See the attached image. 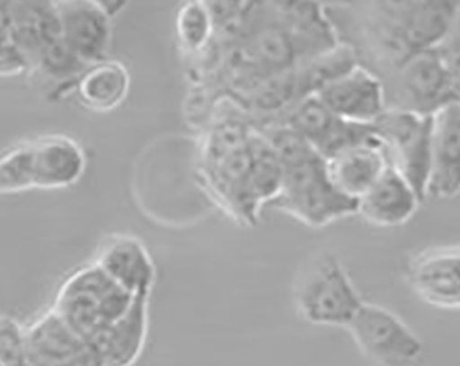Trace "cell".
<instances>
[{
    "label": "cell",
    "instance_id": "6da1fadb",
    "mask_svg": "<svg viewBox=\"0 0 460 366\" xmlns=\"http://www.w3.org/2000/svg\"><path fill=\"white\" fill-rule=\"evenodd\" d=\"M196 171L207 196L240 228H255L280 190V160L242 113L219 118L203 136Z\"/></svg>",
    "mask_w": 460,
    "mask_h": 366
},
{
    "label": "cell",
    "instance_id": "7a4b0ae2",
    "mask_svg": "<svg viewBox=\"0 0 460 366\" xmlns=\"http://www.w3.org/2000/svg\"><path fill=\"white\" fill-rule=\"evenodd\" d=\"M278 154L281 185L270 208L310 229H323L358 215V201L341 195L327 174L325 159L309 142L283 123L258 128Z\"/></svg>",
    "mask_w": 460,
    "mask_h": 366
},
{
    "label": "cell",
    "instance_id": "3957f363",
    "mask_svg": "<svg viewBox=\"0 0 460 366\" xmlns=\"http://www.w3.org/2000/svg\"><path fill=\"white\" fill-rule=\"evenodd\" d=\"M291 292L296 316L314 327L346 328L364 303L342 260L332 252L307 257L296 270Z\"/></svg>",
    "mask_w": 460,
    "mask_h": 366
},
{
    "label": "cell",
    "instance_id": "277c9868",
    "mask_svg": "<svg viewBox=\"0 0 460 366\" xmlns=\"http://www.w3.org/2000/svg\"><path fill=\"white\" fill-rule=\"evenodd\" d=\"M137 298L90 262L62 280L51 308L93 344L130 311Z\"/></svg>",
    "mask_w": 460,
    "mask_h": 366
},
{
    "label": "cell",
    "instance_id": "5b68a950",
    "mask_svg": "<svg viewBox=\"0 0 460 366\" xmlns=\"http://www.w3.org/2000/svg\"><path fill=\"white\" fill-rule=\"evenodd\" d=\"M386 109L431 116L460 102L436 50L415 51L385 80Z\"/></svg>",
    "mask_w": 460,
    "mask_h": 366
},
{
    "label": "cell",
    "instance_id": "8992f818",
    "mask_svg": "<svg viewBox=\"0 0 460 366\" xmlns=\"http://www.w3.org/2000/svg\"><path fill=\"white\" fill-rule=\"evenodd\" d=\"M361 354L379 366H407L425 352L420 335L394 311L364 301L346 327Z\"/></svg>",
    "mask_w": 460,
    "mask_h": 366
},
{
    "label": "cell",
    "instance_id": "52a82bcc",
    "mask_svg": "<svg viewBox=\"0 0 460 366\" xmlns=\"http://www.w3.org/2000/svg\"><path fill=\"white\" fill-rule=\"evenodd\" d=\"M374 127L386 148L390 166L402 172L422 201H426L433 115L386 109L376 118Z\"/></svg>",
    "mask_w": 460,
    "mask_h": 366
},
{
    "label": "cell",
    "instance_id": "ba28073f",
    "mask_svg": "<svg viewBox=\"0 0 460 366\" xmlns=\"http://www.w3.org/2000/svg\"><path fill=\"white\" fill-rule=\"evenodd\" d=\"M28 366H105L84 337L53 308L25 324Z\"/></svg>",
    "mask_w": 460,
    "mask_h": 366
},
{
    "label": "cell",
    "instance_id": "9c48e42d",
    "mask_svg": "<svg viewBox=\"0 0 460 366\" xmlns=\"http://www.w3.org/2000/svg\"><path fill=\"white\" fill-rule=\"evenodd\" d=\"M411 290L429 306L460 310V244L423 249L405 269Z\"/></svg>",
    "mask_w": 460,
    "mask_h": 366
},
{
    "label": "cell",
    "instance_id": "30bf717a",
    "mask_svg": "<svg viewBox=\"0 0 460 366\" xmlns=\"http://www.w3.org/2000/svg\"><path fill=\"white\" fill-rule=\"evenodd\" d=\"M92 262L131 295L151 298L157 278L156 265L148 247L136 234L105 237Z\"/></svg>",
    "mask_w": 460,
    "mask_h": 366
},
{
    "label": "cell",
    "instance_id": "8fae6325",
    "mask_svg": "<svg viewBox=\"0 0 460 366\" xmlns=\"http://www.w3.org/2000/svg\"><path fill=\"white\" fill-rule=\"evenodd\" d=\"M316 95L333 115L351 123L374 125L386 110L382 80L361 64Z\"/></svg>",
    "mask_w": 460,
    "mask_h": 366
},
{
    "label": "cell",
    "instance_id": "7c38bea8",
    "mask_svg": "<svg viewBox=\"0 0 460 366\" xmlns=\"http://www.w3.org/2000/svg\"><path fill=\"white\" fill-rule=\"evenodd\" d=\"M64 42L90 65L108 58L112 40V15L95 0H58Z\"/></svg>",
    "mask_w": 460,
    "mask_h": 366
},
{
    "label": "cell",
    "instance_id": "4fadbf2b",
    "mask_svg": "<svg viewBox=\"0 0 460 366\" xmlns=\"http://www.w3.org/2000/svg\"><path fill=\"white\" fill-rule=\"evenodd\" d=\"M460 195V102L433 115L430 171L426 200H451Z\"/></svg>",
    "mask_w": 460,
    "mask_h": 366
},
{
    "label": "cell",
    "instance_id": "5bb4252c",
    "mask_svg": "<svg viewBox=\"0 0 460 366\" xmlns=\"http://www.w3.org/2000/svg\"><path fill=\"white\" fill-rule=\"evenodd\" d=\"M422 203L407 178L389 166L358 198V215L375 228H399L415 216Z\"/></svg>",
    "mask_w": 460,
    "mask_h": 366
},
{
    "label": "cell",
    "instance_id": "9a60e30c",
    "mask_svg": "<svg viewBox=\"0 0 460 366\" xmlns=\"http://www.w3.org/2000/svg\"><path fill=\"white\" fill-rule=\"evenodd\" d=\"M325 166L333 187L345 197L358 201L386 171L390 161L384 142L375 134L328 157Z\"/></svg>",
    "mask_w": 460,
    "mask_h": 366
},
{
    "label": "cell",
    "instance_id": "2e32d148",
    "mask_svg": "<svg viewBox=\"0 0 460 366\" xmlns=\"http://www.w3.org/2000/svg\"><path fill=\"white\" fill-rule=\"evenodd\" d=\"M151 298L138 296L123 318L93 343L105 366H134L144 354L149 335Z\"/></svg>",
    "mask_w": 460,
    "mask_h": 366
},
{
    "label": "cell",
    "instance_id": "e0dca14e",
    "mask_svg": "<svg viewBox=\"0 0 460 366\" xmlns=\"http://www.w3.org/2000/svg\"><path fill=\"white\" fill-rule=\"evenodd\" d=\"M131 74L119 59H101L90 64L77 79L75 94L83 108L95 113H110L128 100Z\"/></svg>",
    "mask_w": 460,
    "mask_h": 366
},
{
    "label": "cell",
    "instance_id": "ac0fdd59",
    "mask_svg": "<svg viewBox=\"0 0 460 366\" xmlns=\"http://www.w3.org/2000/svg\"><path fill=\"white\" fill-rule=\"evenodd\" d=\"M360 65V59L350 45L341 40L337 46L317 54L296 72L298 100L316 95L351 69Z\"/></svg>",
    "mask_w": 460,
    "mask_h": 366
},
{
    "label": "cell",
    "instance_id": "d6986e66",
    "mask_svg": "<svg viewBox=\"0 0 460 366\" xmlns=\"http://www.w3.org/2000/svg\"><path fill=\"white\" fill-rule=\"evenodd\" d=\"M459 4V0H430L413 10L402 27L410 48L413 51L434 50L440 45Z\"/></svg>",
    "mask_w": 460,
    "mask_h": 366
},
{
    "label": "cell",
    "instance_id": "ffe728a7",
    "mask_svg": "<svg viewBox=\"0 0 460 366\" xmlns=\"http://www.w3.org/2000/svg\"><path fill=\"white\" fill-rule=\"evenodd\" d=\"M40 162L36 138L22 139L0 151V195L39 190Z\"/></svg>",
    "mask_w": 460,
    "mask_h": 366
},
{
    "label": "cell",
    "instance_id": "44dd1931",
    "mask_svg": "<svg viewBox=\"0 0 460 366\" xmlns=\"http://www.w3.org/2000/svg\"><path fill=\"white\" fill-rule=\"evenodd\" d=\"M175 36L181 53L196 63L210 48L216 25L204 0H182L175 14Z\"/></svg>",
    "mask_w": 460,
    "mask_h": 366
},
{
    "label": "cell",
    "instance_id": "7402d4cb",
    "mask_svg": "<svg viewBox=\"0 0 460 366\" xmlns=\"http://www.w3.org/2000/svg\"><path fill=\"white\" fill-rule=\"evenodd\" d=\"M430 0H348L346 4L367 17L402 28L411 13Z\"/></svg>",
    "mask_w": 460,
    "mask_h": 366
},
{
    "label": "cell",
    "instance_id": "603a6c76",
    "mask_svg": "<svg viewBox=\"0 0 460 366\" xmlns=\"http://www.w3.org/2000/svg\"><path fill=\"white\" fill-rule=\"evenodd\" d=\"M0 366H28L25 325L0 313Z\"/></svg>",
    "mask_w": 460,
    "mask_h": 366
},
{
    "label": "cell",
    "instance_id": "cb8c5ba5",
    "mask_svg": "<svg viewBox=\"0 0 460 366\" xmlns=\"http://www.w3.org/2000/svg\"><path fill=\"white\" fill-rule=\"evenodd\" d=\"M434 50L440 54L460 51V4L455 10L451 25H449L448 32L444 36L443 42L437 46Z\"/></svg>",
    "mask_w": 460,
    "mask_h": 366
},
{
    "label": "cell",
    "instance_id": "d4e9b609",
    "mask_svg": "<svg viewBox=\"0 0 460 366\" xmlns=\"http://www.w3.org/2000/svg\"><path fill=\"white\" fill-rule=\"evenodd\" d=\"M459 2H460V0H459Z\"/></svg>",
    "mask_w": 460,
    "mask_h": 366
}]
</instances>
